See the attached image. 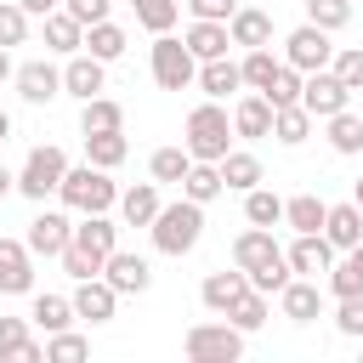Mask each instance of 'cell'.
<instances>
[{
	"label": "cell",
	"mask_w": 363,
	"mask_h": 363,
	"mask_svg": "<svg viewBox=\"0 0 363 363\" xmlns=\"http://www.w3.org/2000/svg\"><path fill=\"white\" fill-rule=\"evenodd\" d=\"M147 233H153V250L159 255H187L204 238V204H193V199L159 204V216L147 221Z\"/></svg>",
	"instance_id": "cell-1"
},
{
	"label": "cell",
	"mask_w": 363,
	"mask_h": 363,
	"mask_svg": "<svg viewBox=\"0 0 363 363\" xmlns=\"http://www.w3.org/2000/svg\"><path fill=\"white\" fill-rule=\"evenodd\" d=\"M57 199H62V210H79V216H96V210H113L119 204V187H113V176L102 170V164H68V176H62V187H57Z\"/></svg>",
	"instance_id": "cell-2"
},
{
	"label": "cell",
	"mask_w": 363,
	"mask_h": 363,
	"mask_svg": "<svg viewBox=\"0 0 363 363\" xmlns=\"http://www.w3.org/2000/svg\"><path fill=\"white\" fill-rule=\"evenodd\" d=\"M227 142H233V113H227L221 102H199V108L187 113V136H182V147H187L193 159L216 164V159L227 153Z\"/></svg>",
	"instance_id": "cell-3"
},
{
	"label": "cell",
	"mask_w": 363,
	"mask_h": 363,
	"mask_svg": "<svg viewBox=\"0 0 363 363\" xmlns=\"http://www.w3.org/2000/svg\"><path fill=\"white\" fill-rule=\"evenodd\" d=\"M62 176H68V153H62L57 142H40V147L23 159V170H17V193L34 199V204H45V199L62 187Z\"/></svg>",
	"instance_id": "cell-4"
},
{
	"label": "cell",
	"mask_w": 363,
	"mask_h": 363,
	"mask_svg": "<svg viewBox=\"0 0 363 363\" xmlns=\"http://www.w3.org/2000/svg\"><path fill=\"white\" fill-rule=\"evenodd\" d=\"M182 352H187L193 363H238V357H244V329H233L227 318H221V323H193V329L182 335Z\"/></svg>",
	"instance_id": "cell-5"
},
{
	"label": "cell",
	"mask_w": 363,
	"mask_h": 363,
	"mask_svg": "<svg viewBox=\"0 0 363 363\" xmlns=\"http://www.w3.org/2000/svg\"><path fill=\"white\" fill-rule=\"evenodd\" d=\"M193 74H199V57L176 34H153V79H159V91H187Z\"/></svg>",
	"instance_id": "cell-6"
},
{
	"label": "cell",
	"mask_w": 363,
	"mask_h": 363,
	"mask_svg": "<svg viewBox=\"0 0 363 363\" xmlns=\"http://www.w3.org/2000/svg\"><path fill=\"white\" fill-rule=\"evenodd\" d=\"M329 57H335V45H329V28H318V23H301V28H289V34H284V62H289V68H301V74H318V68H329Z\"/></svg>",
	"instance_id": "cell-7"
},
{
	"label": "cell",
	"mask_w": 363,
	"mask_h": 363,
	"mask_svg": "<svg viewBox=\"0 0 363 363\" xmlns=\"http://www.w3.org/2000/svg\"><path fill=\"white\" fill-rule=\"evenodd\" d=\"M68 244H74L79 255H91V261L102 267V261H108V255L119 250V221H108V210H96V216H79V221H74V238H68Z\"/></svg>",
	"instance_id": "cell-8"
},
{
	"label": "cell",
	"mask_w": 363,
	"mask_h": 363,
	"mask_svg": "<svg viewBox=\"0 0 363 363\" xmlns=\"http://www.w3.org/2000/svg\"><path fill=\"white\" fill-rule=\"evenodd\" d=\"M346 102H352V91H346L329 68H318V74H306V79H301V108H306L312 119H329V113H340Z\"/></svg>",
	"instance_id": "cell-9"
},
{
	"label": "cell",
	"mask_w": 363,
	"mask_h": 363,
	"mask_svg": "<svg viewBox=\"0 0 363 363\" xmlns=\"http://www.w3.org/2000/svg\"><path fill=\"white\" fill-rule=\"evenodd\" d=\"M68 238H74V221L62 216V210H40L34 221H28V255H45V261H57L62 250H68Z\"/></svg>",
	"instance_id": "cell-10"
},
{
	"label": "cell",
	"mask_w": 363,
	"mask_h": 363,
	"mask_svg": "<svg viewBox=\"0 0 363 363\" xmlns=\"http://www.w3.org/2000/svg\"><path fill=\"white\" fill-rule=\"evenodd\" d=\"M102 85H108V62H102V57L74 51V57L62 62V91H68V96L91 102V96H102Z\"/></svg>",
	"instance_id": "cell-11"
},
{
	"label": "cell",
	"mask_w": 363,
	"mask_h": 363,
	"mask_svg": "<svg viewBox=\"0 0 363 363\" xmlns=\"http://www.w3.org/2000/svg\"><path fill=\"white\" fill-rule=\"evenodd\" d=\"M11 79H17V96H23V102H34V108H45L51 96H62V68H57V62H45V57L23 62Z\"/></svg>",
	"instance_id": "cell-12"
},
{
	"label": "cell",
	"mask_w": 363,
	"mask_h": 363,
	"mask_svg": "<svg viewBox=\"0 0 363 363\" xmlns=\"http://www.w3.org/2000/svg\"><path fill=\"white\" fill-rule=\"evenodd\" d=\"M284 261H289L295 278H318V272L335 267V244H329L323 233H295V244L284 250Z\"/></svg>",
	"instance_id": "cell-13"
},
{
	"label": "cell",
	"mask_w": 363,
	"mask_h": 363,
	"mask_svg": "<svg viewBox=\"0 0 363 363\" xmlns=\"http://www.w3.org/2000/svg\"><path fill=\"white\" fill-rule=\"evenodd\" d=\"M68 301H74V318H85V323H108L113 306H119V289L96 272V278H79V289H74Z\"/></svg>",
	"instance_id": "cell-14"
},
{
	"label": "cell",
	"mask_w": 363,
	"mask_h": 363,
	"mask_svg": "<svg viewBox=\"0 0 363 363\" xmlns=\"http://www.w3.org/2000/svg\"><path fill=\"white\" fill-rule=\"evenodd\" d=\"M34 289V255L23 238H0V295H28Z\"/></svg>",
	"instance_id": "cell-15"
},
{
	"label": "cell",
	"mask_w": 363,
	"mask_h": 363,
	"mask_svg": "<svg viewBox=\"0 0 363 363\" xmlns=\"http://www.w3.org/2000/svg\"><path fill=\"white\" fill-rule=\"evenodd\" d=\"M102 278H108L119 295H142V289L153 284V267H147L142 255H130V250H113V255L102 261Z\"/></svg>",
	"instance_id": "cell-16"
},
{
	"label": "cell",
	"mask_w": 363,
	"mask_h": 363,
	"mask_svg": "<svg viewBox=\"0 0 363 363\" xmlns=\"http://www.w3.org/2000/svg\"><path fill=\"white\" fill-rule=\"evenodd\" d=\"M278 306H284L289 323H312V318H323V289H318V278H289V284L278 289Z\"/></svg>",
	"instance_id": "cell-17"
},
{
	"label": "cell",
	"mask_w": 363,
	"mask_h": 363,
	"mask_svg": "<svg viewBox=\"0 0 363 363\" xmlns=\"http://www.w3.org/2000/svg\"><path fill=\"white\" fill-rule=\"evenodd\" d=\"M272 255H284V250L272 244V227H244V233L233 238V267H238V272H255V267H267Z\"/></svg>",
	"instance_id": "cell-18"
},
{
	"label": "cell",
	"mask_w": 363,
	"mask_h": 363,
	"mask_svg": "<svg viewBox=\"0 0 363 363\" xmlns=\"http://www.w3.org/2000/svg\"><path fill=\"white\" fill-rule=\"evenodd\" d=\"M182 45L199 57V62H210V57H227V45H233V34H227V23H210V17H193L187 23V34H182Z\"/></svg>",
	"instance_id": "cell-19"
},
{
	"label": "cell",
	"mask_w": 363,
	"mask_h": 363,
	"mask_svg": "<svg viewBox=\"0 0 363 363\" xmlns=\"http://www.w3.org/2000/svg\"><path fill=\"white\" fill-rule=\"evenodd\" d=\"M193 85H199V91H204L210 102H221V96L244 91V74H238V62H227V57H210V62H199Z\"/></svg>",
	"instance_id": "cell-20"
},
{
	"label": "cell",
	"mask_w": 363,
	"mask_h": 363,
	"mask_svg": "<svg viewBox=\"0 0 363 363\" xmlns=\"http://www.w3.org/2000/svg\"><path fill=\"white\" fill-rule=\"evenodd\" d=\"M233 136H272V102L261 96V91H250V96H238L233 102Z\"/></svg>",
	"instance_id": "cell-21"
},
{
	"label": "cell",
	"mask_w": 363,
	"mask_h": 363,
	"mask_svg": "<svg viewBox=\"0 0 363 363\" xmlns=\"http://www.w3.org/2000/svg\"><path fill=\"white\" fill-rule=\"evenodd\" d=\"M17 357V363H45V346L28 335V318H0V363Z\"/></svg>",
	"instance_id": "cell-22"
},
{
	"label": "cell",
	"mask_w": 363,
	"mask_h": 363,
	"mask_svg": "<svg viewBox=\"0 0 363 363\" xmlns=\"http://www.w3.org/2000/svg\"><path fill=\"white\" fill-rule=\"evenodd\" d=\"M227 34H233V45H272V17L261 11V6H238L233 17H227Z\"/></svg>",
	"instance_id": "cell-23"
},
{
	"label": "cell",
	"mask_w": 363,
	"mask_h": 363,
	"mask_svg": "<svg viewBox=\"0 0 363 363\" xmlns=\"http://www.w3.org/2000/svg\"><path fill=\"white\" fill-rule=\"evenodd\" d=\"M323 238L335 244V250H352V244H363V210L346 199V204H329V216H323Z\"/></svg>",
	"instance_id": "cell-24"
},
{
	"label": "cell",
	"mask_w": 363,
	"mask_h": 363,
	"mask_svg": "<svg viewBox=\"0 0 363 363\" xmlns=\"http://www.w3.org/2000/svg\"><path fill=\"white\" fill-rule=\"evenodd\" d=\"M244 289H250V278L233 267V272H210V278L199 284V301H204V312H216V318H221V312H227Z\"/></svg>",
	"instance_id": "cell-25"
},
{
	"label": "cell",
	"mask_w": 363,
	"mask_h": 363,
	"mask_svg": "<svg viewBox=\"0 0 363 363\" xmlns=\"http://www.w3.org/2000/svg\"><path fill=\"white\" fill-rule=\"evenodd\" d=\"M85 45V23H74L62 6L57 11H45V51H57V57H74Z\"/></svg>",
	"instance_id": "cell-26"
},
{
	"label": "cell",
	"mask_w": 363,
	"mask_h": 363,
	"mask_svg": "<svg viewBox=\"0 0 363 363\" xmlns=\"http://www.w3.org/2000/svg\"><path fill=\"white\" fill-rule=\"evenodd\" d=\"M216 170H221V182H227L233 193H250V187L261 182V159L244 153V147H227V153L216 159Z\"/></svg>",
	"instance_id": "cell-27"
},
{
	"label": "cell",
	"mask_w": 363,
	"mask_h": 363,
	"mask_svg": "<svg viewBox=\"0 0 363 363\" xmlns=\"http://www.w3.org/2000/svg\"><path fill=\"white\" fill-rule=\"evenodd\" d=\"M119 216H125V227H147V221L159 216V182L125 187V193H119Z\"/></svg>",
	"instance_id": "cell-28"
},
{
	"label": "cell",
	"mask_w": 363,
	"mask_h": 363,
	"mask_svg": "<svg viewBox=\"0 0 363 363\" xmlns=\"http://www.w3.org/2000/svg\"><path fill=\"white\" fill-rule=\"evenodd\" d=\"M221 318H227L233 329H244V335H255V329H261V323L272 318V295H261V289H244V295H238V301H233V306H227Z\"/></svg>",
	"instance_id": "cell-29"
},
{
	"label": "cell",
	"mask_w": 363,
	"mask_h": 363,
	"mask_svg": "<svg viewBox=\"0 0 363 363\" xmlns=\"http://www.w3.org/2000/svg\"><path fill=\"white\" fill-rule=\"evenodd\" d=\"M221 193H227L221 170H216V164H204V159H193V164H187V176H182V199L210 204V199H221Z\"/></svg>",
	"instance_id": "cell-30"
},
{
	"label": "cell",
	"mask_w": 363,
	"mask_h": 363,
	"mask_svg": "<svg viewBox=\"0 0 363 363\" xmlns=\"http://www.w3.org/2000/svg\"><path fill=\"white\" fill-rule=\"evenodd\" d=\"M323 216H329V204H323L318 193H295V199H284V221H289L295 233H323Z\"/></svg>",
	"instance_id": "cell-31"
},
{
	"label": "cell",
	"mask_w": 363,
	"mask_h": 363,
	"mask_svg": "<svg viewBox=\"0 0 363 363\" xmlns=\"http://www.w3.org/2000/svg\"><path fill=\"white\" fill-rule=\"evenodd\" d=\"M323 278H329V295H335V301H340V295H363V244H352L346 261H335Z\"/></svg>",
	"instance_id": "cell-32"
},
{
	"label": "cell",
	"mask_w": 363,
	"mask_h": 363,
	"mask_svg": "<svg viewBox=\"0 0 363 363\" xmlns=\"http://www.w3.org/2000/svg\"><path fill=\"white\" fill-rule=\"evenodd\" d=\"M125 45H130V40H125V28L102 17V23H91V28H85V45H79V51H91V57L113 62V57H125Z\"/></svg>",
	"instance_id": "cell-33"
},
{
	"label": "cell",
	"mask_w": 363,
	"mask_h": 363,
	"mask_svg": "<svg viewBox=\"0 0 363 363\" xmlns=\"http://www.w3.org/2000/svg\"><path fill=\"white\" fill-rule=\"evenodd\" d=\"M91 130H125V108L113 96H91L79 108V136H91Z\"/></svg>",
	"instance_id": "cell-34"
},
{
	"label": "cell",
	"mask_w": 363,
	"mask_h": 363,
	"mask_svg": "<svg viewBox=\"0 0 363 363\" xmlns=\"http://www.w3.org/2000/svg\"><path fill=\"white\" fill-rule=\"evenodd\" d=\"M272 136H278L284 147H301V142L312 136V113H306L301 102H289V108H272Z\"/></svg>",
	"instance_id": "cell-35"
},
{
	"label": "cell",
	"mask_w": 363,
	"mask_h": 363,
	"mask_svg": "<svg viewBox=\"0 0 363 363\" xmlns=\"http://www.w3.org/2000/svg\"><path fill=\"white\" fill-rule=\"evenodd\" d=\"M125 153H130L125 130H91V136H85V159H91V164H102V170L125 164Z\"/></svg>",
	"instance_id": "cell-36"
},
{
	"label": "cell",
	"mask_w": 363,
	"mask_h": 363,
	"mask_svg": "<svg viewBox=\"0 0 363 363\" xmlns=\"http://www.w3.org/2000/svg\"><path fill=\"white\" fill-rule=\"evenodd\" d=\"M244 221H250V227H278V221H284V199L255 182V187L244 193Z\"/></svg>",
	"instance_id": "cell-37"
},
{
	"label": "cell",
	"mask_w": 363,
	"mask_h": 363,
	"mask_svg": "<svg viewBox=\"0 0 363 363\" xmlns=\"http://www.w3.org/2000/svg\"><path fill=\"white\" fill-rule=\"evenodd\" d=\"M130 11H136V23L147 34H170L176 17H182V0H130Z\"/></svg>",
	"instance_id": "cell-38"
},
{
	"label": "cell",
	"mask_w": 363,
	"mask_h": 363,
	"mask_svg": "<svg viewBox=\"0 0 363 363\" xmlns=\"http://www.w3.org/2000/svg\"><path fill=\"white\" fill-rule=\"evenodd\" d=\"M45 335H57V329H68L74 323V301L68 295H34V312H28Z\"/></svg>",
	"instance_id": "cell-39"
},
{
	"label": "cell",
	"mask_w": 363,
	"mask_h": 363,
	"mask_svg": "<svg viewBox=\"0 0 363 363\" xmlns=\"http://www.w3.org/2000/svg\"><path fill=\"white\" fill-rule=\"evenodd\" d=\"M323 125H329V147H335V153H363V119H357V113L340 108V113H329Z\"/></svg>",
	"instance_id": "cell-40"
},
{
	"label": "cell",
	"mask_w": 363,
	"mask_h": 363,
	"mask_svg": "<svg viewBox=\"0 0 363 363\" xmlns=\"http://www.w3.org/2000/svg\"><path fill=\"white\" fill-rule=\"evenodd\" d=\"M284 57H272L267 45H250L244 51V62H238V74H244V91H267V79H272V68H278Z\"/></svg>",
	"instance_id": "cell-41"
},
{
	"label": "cell",
	"mask_w": 363,
	"mask_h": 363,
	"mask_svg": "<svg viewBox=\"0 0 363 363\" xmlns=\"http://www.w3.org/2000/svg\"><path fill=\"white\" fill-rule=\"evenodd\" d=\"M301 79H306V74H301V68H289V62H278V68H272V79H267V91H261V96H267V102H272V108H289V102H301Z\"/></svg>",
	"instance_id": "cell-42"
},
{
	"label": "cell",
	"mask_w": 363,
	"mask_h": 363,
	"mask_svg": "<svg viewBox=\"0 0 363 363\" xmlns=\"http://www.w3.org/2000/svg\"><path fill=\"white\" fill-rule=\"evenodd\" d=\"M329 74H335L346 91H363V45H335V57H329Z\"/></svg>",
	"instance_id": "cell-43"
},
{
	"label": "cell",
	"mask_w": 363,
	"mask_h": 363,
	"mask_svg": "<svg viewBox=\"0 0 363 363\" xmlns=\"http://www.w3.org/2000/svg\"><path fill=\"white\" fill-rule=\"evenodd\" d=\"M187 164H193V153H187V147H159V153L147 159V170H153V182H176V187H182V176H187Z\"/></svg>",
	"instance_id": "cell-44"
},
{
	"label": "cell",
	"mask_w": 363,
	"mask_h": 363,
	"mask_svg": "<svg viewBox=\"0 0 363 363\" xmlns=\"http://www.w3.org/2000/svg\"><path fill=\"white\" fill-rule=\"evenodd\" d=\"M85 352H91V340H85V335H74V329L45 335V363H74V357H85Z\"/></svg>",
	"instance_id": "cell-45"
},
{
	"label": "cell",
	"mask_w": 363,
	"mask_h": 363,
	"mask_svg": "<svg viewBox=\"0 0 363 363\" xmlns=\"http://www.w3.org/2000/svg\"><path fill=\"white\" fill-rule=\"evenodd\" d=\"M306 23H318V28H346L352 23V0H306Z\"/></svg>",
	"instance_id": "cell-46"
},
{
	"label": "cell",
	"mask_w": 363,
	"mask_h": 363,
	"mask_svg": "<svg viewBox=\"0 0 363 363\" xmlns=\"http://www.w3.org/2000/svg\"><path fill=\"white\" fill-rule=\"evenodd\" d=\"M244 278H250V289H261V295H278V289H284L295 272H289V261H284V255H272L267 267H255V272H244Z\"/></svg>",
	"instance_id": "cell-47"
},
{
	"label": "cell",
	"mask_w": 363,
	"mask_h": 363,
	"mask_svg": "<svg viewBox=\"0 0 363 363\" xmlns=\"http://www.w3.org/2000/svg\"><path fill=\"white\" fill-rule=\"evenodd\" d=\"M28 40V11L17 6V0H0V45L11 51V45H23Z\"/></svg>",
	"instance_id": "cell-48"
},
{
	"label": "cell",
	"mask_w": 363,
	"mask_h": 363,
	"mask_svg": "<svg viewBox=\"0 0 363 363\" xmlns=\"http://www.w3.org/2000/svg\"><path fill=\"white\" fill-rule=\"evenodd\" d=\"M335 329L352 335V340H363V295H340V306H335Z\"/></svg>",
	"instance_id": "cell-49"
},
{
	"label": "cell",
	"mask_w": 363,
	"mask_h": 363,
	"mask_svg": "<svg viewBox=\"0 0 363 363\" xmlns=\"http://www.w3.org/2000/svg\"><path fill=\"white\" fill-rule=\"evenodd\" d=\"M108 6H113V0H62V11H68L74 23H85V28H91V23H102V17H108Z\"/></svg>",
	"instance_id": "cell-50"
},
{
	"label": "cell",
	"mask_w": 363,
	"mask_h": 363,
	"mask_svg": "<svg viewBox=\"0 0 363 363\" xmlns=\"http://www.w3.org/2000/svg\"><path fill=\"white\" fill-rule=\"evenodd\" d=\"M187 11L193 17H210V23H227L238 11V0H187Z\"/></svg>",
	"instance_id": "cell-51"
},
{
	"label": "cell",
	"mask_w": 363,
	"mask_h": 363,
	"mask_svg": "<svg viewBox=\"0 0 363 363\" xmlns=\"http://www.w3.org/2000/svg\"><path fill=\"white\" fill-rule=\"evenodd\" d=\"M17 6H23V11H28V17H45V11H57V6H62V0H17Z\"/></svg>",
	"instance_id": "cell-52"
},
{
	"label": "cell",
	"mask_w": 363,
	"mask_h": 363,
	"mask_svg": "<svg viewBox=\"0 0 363 363\" xmlns=\"http://www.w3.org/2000/svg\"><path fill=\"white\" fill-rule=\"evenodd\" d=\"M11 74H17V68H11V51H6V45H0V85H6V79H11Z\"/></svg>",
	"instance_id": "cell-53"
},
{
	"label": "cell",
	"mask_w": 363,
	"mask_h": 363,
	"mask_svg": "<svg viewBox=\"0 0 363 363\" xmlns=\"http://www.w3.org/2000/svg\"><path fill=\"white\" fill-rule=\"evenodd\" d=\"M6 193H17V176H11L6 164H0V199H6Z\"/></svg>",
	"instance_id": "cell-54"
},
{
	"label": "cell",
	"mask_w": 363,
	"mask_h": 363,
	"mask_svg": "<svg viewBox=\"0 0 363 363\" xmlns=\"http://www.w3.org/2000/svg\"><path fill=\"white\" fill-rule=\"evenodd\" d=\"M6 142H11V113L0 108V147H6Z\"/></svg>",
	"instance_id": "cell-55"
},
{
	"label": "cell",
	"mask_w": 363,
	"mask_h": 363,
	"mask_svg": "<svg viewBox=\"0 0 363 363\" xmlns=\"http://www.w3.org/2000/svg\"><path fill=\"white\" fill-rule=\"evenodd\" d=\"M352 204H357V210H363V176H357V182H352Z\"/></svg>",
	"instance_id": "cell-56"
}]
</instances>
